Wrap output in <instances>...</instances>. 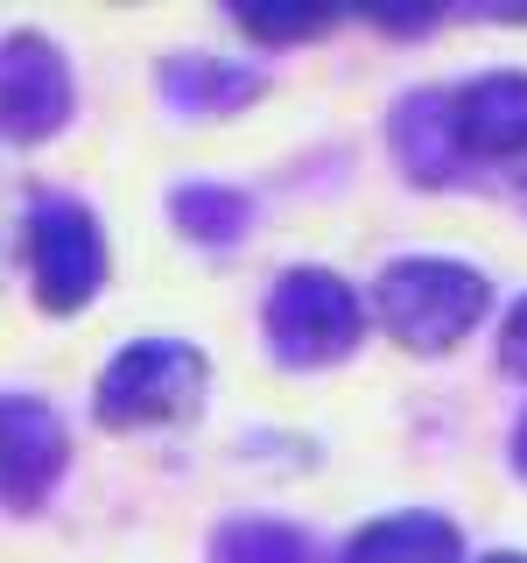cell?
Masks as SVG:
<instances>
[{
	"label": "cell",
	"mask_w": 527,
	"mask_h": 563,
	"mask_svg": "<svg viewBox=\"0 0 527 563\" xmlns=\"http://www.w3.org/2000/svg\"><path fill=\"white\" fill-rule=\"evenodd\" d=\"M14 254H22L29 303L43 317H85L113 282V246L105 219L78 190H35L14 225Z\"/></svg>",
	"instance_id": "5"
},
{
	"label": "cell",
	"mask_w": 527,
	"mask_h": 563,
	"mask_svg": "<svg viewBox=\"0 0 527 563\" xmlns=\"http://www.w3.org/2000/svg\"><path fill=\"white\" fill-rule=\"evenodd\" d=\"M506 465H514V479L527 486V409L506 422Z\"/></svg>",
	"instance_id": "16"
},
{
	"label": "cell",
	"mask_w": 527,
	"mask_h": 563,
	"mask_svg": "<svg viewBox=\"0 0 527 563\" xmlns=\"http://www.w3.org/2000/svg\"><path fill=\"white\" fill-rule=\"evenodd\" d=\"M70 465H78V437L57 401L35 387H0V515H43L64 493Z\"/></svg>",
	"instance_id": "6"
},
{
	"label": "cell",
	"mask_w": 527,
	"mask_h": 563,
	"mask_svg": "<svg viewBox=\"0 0 527 563\" xmlns=\"http://www.w3.org/2000/svg\"><path fill=\"white\" fill-rule=\"evenodd\" d=\"M492 360H500V374L514 380V387H527V289L500 310V339H492Z\"/></svg>",
	"instance_id": "14"
},
{
	"label": "cell",
	"mask_w": 527,
	"mask_h": 563,
	"mask_svg": "<svg viewBox=\"0 0 527 563\" xmlns=\"http://www.w3.org/2000/svg\"><path fill=\"white\" fill-rule=\"evenodd\" d=\"M373 331H386L415 360H450L464 339H479L492 317V275L457 254H394L366 282Z\"/></svg>",
	"instance_id": "2"
},
{
	"label": "cell",
	"mask_w": 527,
	"mask_h": 563,
	"mask_svg": "<svg viewBox=\"0 0 527 563\" xmlns=\"http://www.w3.org/2000/svg\"><path fill=\"white\" fill-rule=\"evenodd\" d=\"M225 22H233L254 49H303V43L338 35L351 22V8H338V0H233Z\"/></svg>",
	"instance_id": "11"
},
{
	"label": "cell",
	"mask_w": 527,
	"mask_h": 563,
	"mask_svg": "<svg viewBox=\"0 0 527 563\" xmlns=\"http://www.w3.org/2000/svg\"><path fill=\"white\" fill-rule=\"evenodd\" d=\"M211 401V352L148 331V339L120 345L92 380V422L105 437H141V430H183Z\"/></svg>",
	"instance_id": "4"
},
{
	"label": "cell",
	"mask_w": 527,
	"mask_h": 563,
	"mask_svg": "<svg viewBox=\"0 0 527 563\" xmlns=\"http://www.w3.org/2000/svg\"><path fill=\"white\" fill-rule=\"evenodd\" d=\"M471 563H527V550H485V556H471Z\"/></svg>",
	"instance_id": "17"
},
{
	"label": "cell",
	"mask_w": 527,
	"mask_h": 563,
	"mask_svg": "<svg viewBox=\"0 0 527 563\" xmlns=\"http://www.w3.org/2000/svg\"><path fill=\"white\" fill-rule=\"evenodd\" d=\"M366 339H373V310H366V289L345 268L289 261L260 296V345L281 374H330Z\"/></svg>",
	"instance_id": "3"
},
{
	"label": "cell",
	"mask_w": 527,
	"mask_h": 563,
	"mask_svg": "<svg viewBox=\"0 0 527 563\" xmlns=\"http://www.w3.org/2000/svg\"><path fill=\"white\" fill-rule=\"evenodd\" d=\"M268 64L225 57V49H162L155 57V99L176 120H239L246 106L268 99Z\"/></svg>",
	"instance_id": "8"
},
{
	"label": "cell",
	"mask_w": 527,
	"mask_h": 563,
	"mask_svg": "<svg viewBox=\"0 0 527 563\" xmlns=\"http://www.w3.org/2000/svg\"><path fill=\"white\" fill-rule=\"evenodd\" d=\"M457 22H527V0H464Z\"/></svg>",
	"instance_id": "15"
},
{
	"label": "cell",
	"mask_w": 527,
	"mask_h": 563,
	"mask_svg": "<svg viewBox=\"0 0 527 563\" xmlns=\"http://www.w3.org/2000/svg\"><path fill=\"white\" fill-rule=\"evenodd\" d=\"M351 14H359L366 29L394 35V43H422V35H436L444 22H457L450 0H359Z\"/></svg>",
	"instance_id": "13"
},
{
	"label": "cell",
	"mask_w": 527,
	"mask_h": 563,
	"mask_svg": "<svg viewBox=\"0 0 527 563\" xmlns=\"http://www.w3.org/2000/svg\"><path fill=\"white\" fill-rule=\"evenodd\" d=\"M78 120V70L49 29H0V141L43 148Z\"/></svg>",
	"instance_id": "7"
},
{
	"label": "cell",
	"mask_w": 527,
	"mask_h": 563,
	"mask_svg": "<svg viewBox=\"0 0 527 563\" xmlns=\"http://www.w3.org/2000/svg\"><path fill=\"white\" fill-rule=\"evenodd\" d=\"M386 155L415 190L527 198V70L492 64L450 85H408L386 106Z\"/></svg>",
	"instance_id": "1"
},
{
	"label": "cell",
	"mask_w": 527,
	"mask_h": 563,
	"mask_svg": "<svg viewBox=\"0 0 527 563\" xmlns=\"http://www.w3.org/2000/svg\"><path fill=\"white\" fill-rule=\"evenodd\" d=\"M169 225L176 240L204 246V254H233V246L254 240L260 225V198L246 184H218V176H190V184H169Z\"/></svg>",
	"instance_id": "10"
},
{
	"label": "cell",
	"mask_w": 527,
	"mask_h": 563,
	"mask_svg": "<svg viewBox=\"0 0 527 563\" xmlns=\"http://www.w3.org/2000/svg\"><path fill=\"white\" fill-rule=\"evenodd\" d=\"M330 563H471L464 528L436 507H394V515L359 521L330 550Z\"/></svg>",
	"instance_id": "9"
},
{
	"label": "cell",
	"mask_w": 527,
	"mask_h": 563,
	"mask_svg": "<svg viewBox=\"0 0 527 563\" xmlns=\"http://www.w3.org/2000/svg\"><path fill=\"white\" fill-rule=\"evenodd\" d=\"M204 563H330L303 521L281 515H225L204 542Z\"/></svg>",
	"instance_id": "12"
}]
</instances>
